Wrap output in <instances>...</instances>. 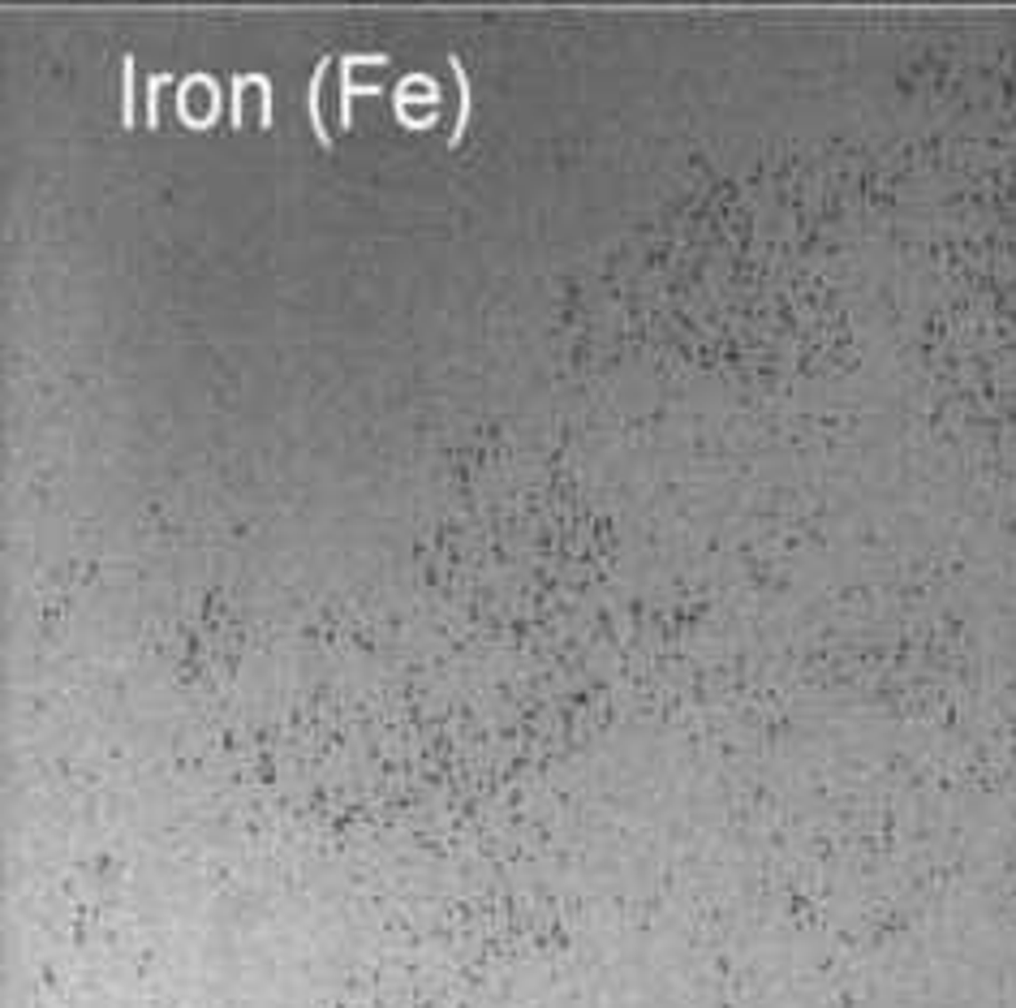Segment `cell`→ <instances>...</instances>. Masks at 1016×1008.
Returning a JSON list of instances; mask_svg holds the SVG:
<instances>
[{
	"instance_id": "5",
	"label": "cell",
	"mask_w": 1016,
	"mask_h": 1008,
	"mask_svg": "<svg viewBox=\"0 0 1016 1008\" xmlns=\"http://www.w3.org/2000/svg\"><path fill=\"white\" fill-rule=\"evenodd\" d=\"M250 83H254V78H233V100H228V125H233V130H242V121H246V116H242V95H246Z\"/></svg>"
},
{
	"instance_id": "3",
	"label": "cell",
	"mask_w": 1016,
	"mask_h": 1008,
	"mask_svg": "<svg viewBox=\"0 0 1016 1008\" xmlns=\"http://www.w3.org/2000/svg\"><path fill=\"white\" fill-rule=\"evenodd\" d=\"M121 74H125V86H121V125H134V56L121 60Z\"/></svg>"
},
{
	"instance_id": "1",
	"label": "cell",
	"mask_w": 1016,
	"mask_h": 1008,
	"mask_svg": "<svg viewBox=\"0 0 1016 1008\" xmlns=\"http://www.w3.org/2000/svg\"><path fill=\"white\" fill-rule=\"evenodd\" d=\"M328 56L315 65V83H310V95H306V108H310V125H315V139H319V147L324 151H336V142H332L328 134V125H324V108H319V91H324V78H328Z\"/></svg>"
},
{
	"instance_id": "4",
	"label": "cell",
	"mask_w": 1016,
	"mask_h": 1008,
	"mask_svg": "<svg viewBox=\"0 0 1016 1008\" xmlns=\"http://www.w3.org/2000/svg\"><path fill=\"white\" fill-rule=\"evenodd\" d=\"M168 83V74H151L147 78V125L156 130L160 125V86Z\"/></svg>"
},
{
	"instance_id": "2",
	"label": "cell",
	"mask_w": 1016,
	"mask_h": 1008,
	"mask_svg": "<svg viewBox=\"0 0 1016 1008\" xmlns=\"http://www.w3.org/2000/svg\"><path fill=\"white\" fill-rule=\"evenodd\" d=\"M448 69H452V83H457V95H461V108H457V121H452L448 147H461V139H466V125H469V78H466V65H461V56H448Z\"/></svg>"
}]
</instances>
